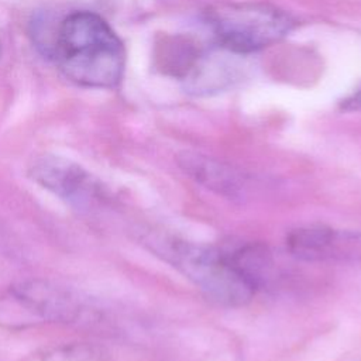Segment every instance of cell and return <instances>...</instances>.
<instances>
[{"label":"cell","instance_id":"obj_1","mask_svg":"<svg viewBox=\"0 0 361 361\" xmlns=\"http://www.w3.org/2000/svg\"><path fill=\"white\" fill-rule=\"evenodd\" d=\"M49 56L69 80L93 89L116 87L126 66L120 37L102 16L87 10L73 11L59 23Z\"/></svg>","mask_w":361,"mask_h":361},{"label":"cell","instance_id":"obj_2","mask_svg":"<svg viewBox=\"0 0 361 361\" xmlns=\"http://www.w3.org/2000/svg\"><path fill=\"white\" fill-rule=\"evenodd\" d=\"M140 241L220 305L244 306L252 300L259 288L230 251L189 243L152 230L141 231Z\"/></svg>","mask_w":361,"mask_h":361},{"label":"cell","instance_id":"obj_3","mask_svg":"<svg viewBox=\"0 0 361 361\" xmlns=\"http://www.w3.org/2000/svg\"><path fill=\"white\" fill-rule=\"evenodd\" d=\"M93 319L96 306L87 296L51 279H21L0 290V329L4 330L21 331Z\"/></svg>","mask_w":361,"mask_h":361},{"label":"cell","instance_id":"obj_4","mask_svg":"<svg viewBox=\"0 0 361 361\" xmlns=\"http://www.w3.org/2000/svg\"><path fill=\"white\" fill-rule=\"evenodd\" d=\"M207 23L220 48L248 55L267 48L295 28L286 11L262 3H233L207 11Z\"/></svg>","mask_w":361,"mask_h":361},{"label":"cell","instance_id":"obj_5","mask_svg":"<svg viewBox=\"0 0 361 361\" xmlns=\"http://www.w3.org/2000/svg\"><path fill=\"white\" fill-rule=\"evenodd\" d=\"M28 178L78 212L93 213L111 202L107 186L80 164L56 154H39L28 165Z\"/></svg>","mask_w":361,"mask_h":361},{"label":"cell","instance_id":"obj_6","mask_svg":"<svg viewBox=\"0 0 361 361\" xmlns=\"http://www.w3.org/2000/svg\"><path fill=\"white\" fill-rule=\"evenodd\" d=\"M286 248L303 261L361 259V233L303 226L288 233Z\"/></svg>","mask_w":361,"mask_h":361},{"label":"cell","instance_id":"obj_7","mask_svg":"<svg viewBox=\"0 0 361 361\" xmlns=\"http://www.w3.org/2000/svg\"><path fill=\"white\" fill-rule=\"evenodd\" d=\"M180 171L212 193L237 200L244 196L245 180L238 169L200 152L182 151L176 155Z\"/></svg>","mask_w":361,"mask_h":361},{"label":"cell","instance_id":"obj_8","mask_svg":"<svg viewBox=\"0 0 361 361\" xmlns=\"http://www.w3.org/2000/svg\"><path fill=\"white\" fill-rule=\"evenodd\" d=\"M221 54L199 52L182 80L185 87L195 94H209L233 85L238 79V65L234 52L221 48Z\"/></svg>","mask_w":361,"mask_h":361},{"label":"cell","instance_id":"obj_9","mask_svg":"<svg viewBox=\"0 0 361 361\" xmlns=\"http://www.w3.org/2000/svg\"><path fill=\"white\" fill-rule=\"evenodd\" d=\"M41 361H111L109 353L93 343H66L48 348Z\"/></svg>","mask_w":361,"mask_h":361},{"label":"cell","instance_id":"obj_10","mask_svg":"<svg viewBox=\"0 0 361 361\" xmlns=\"http://www.w3.org/2000/svg\"><path fill=\"white\" fill-rule=\"evenodd\" d=\"M344 104H345V107H350V109L360 107L361 106V89L357 93H354L350 99H347Z\"/></svg>","mask_w":361,"mask_h":361}]
</instances>
